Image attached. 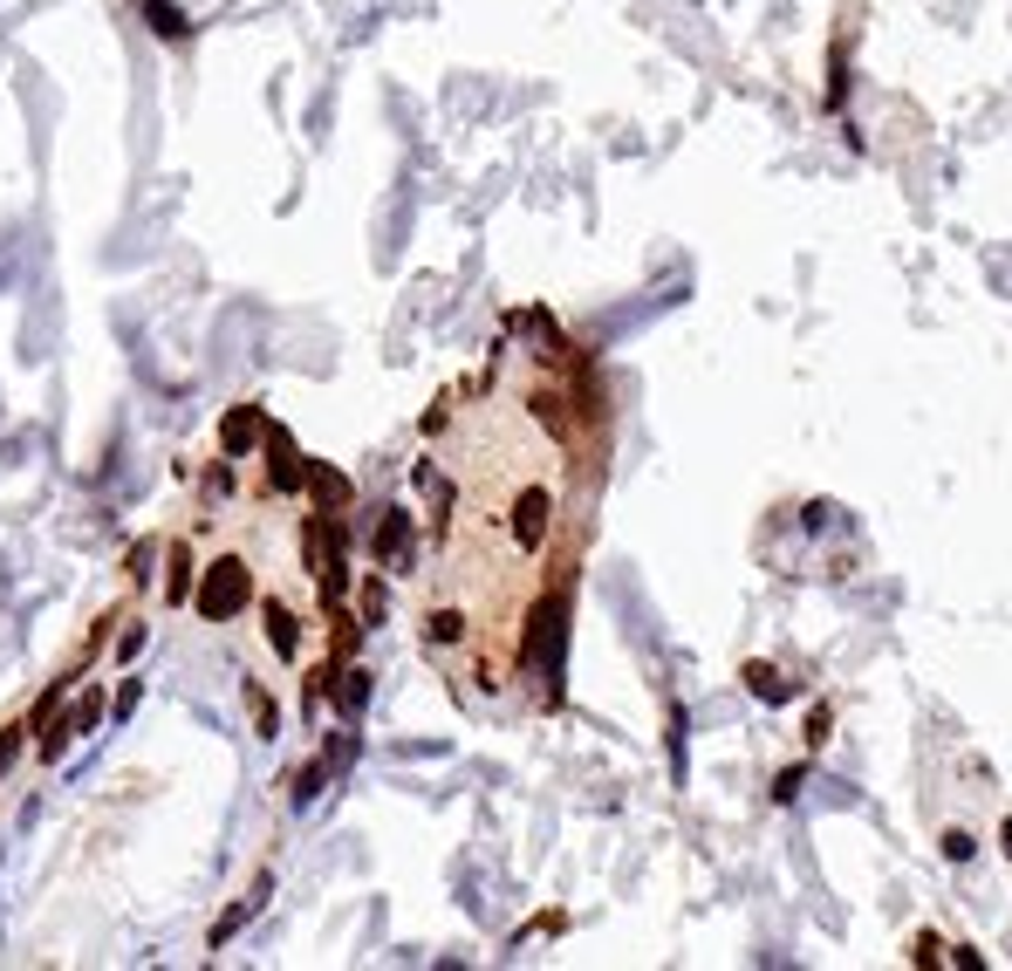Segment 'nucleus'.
Segmentation results:
<instances>
[{
	"label": "nucleus",
	"instance_id": "1",
	"mask_svg": "<svg viewBox=\"0 0 1012 971\" xmlns=\"http://www.w3.org/2000/svg\"><path fill=\"white\" fill-rule=\"evenodd\" d=\"M144 8H151V28H158V35H186V21H178V8H171V0H144Z\"/></svg>",
	"mask_w": 1012,
	"mask_h": 971
},
{
	"label": "nucleus",
	"instance_id": "2",
	"mask_svg": "<svg viewBox=\"0 0 1012 971\" xmlns=\"http://www.w3.org/2000/svg\"><path fill=\"white\" fill-rule=\"evenodd\" d=\"M253 431H261V411L247 404V411H233V418H226V445H247Z\"/></svg>",
	"mask_w": 1012,
	"mask_h": 971
},
{
	"label": "nucleus",
	"instance_id": "3",
	"mask_svg": "<svg viewBox=\"0 0 1012 971\" xmlns=\"http://www.w3.org/2000/svg\"><path fill=\"white\" fill-rule=\"evenodd\" d=\"M746 678H752V692H760L766 705H781V698H787V684H781V678H773V671H766V663H752V671H746Z\"/></svg>",
	"mask_w": 1012,
	"mask_h": 971
},
{
	"label": "nucleus",
	"instance_id": "4",
	"mask_svg": "<svg viewBox=\"0 0 1012 971\" xmlns=\"http://www.w3.org/2000/svg\"><path fill=\"white\" fill-rule=\"evenodd\" d=\"M335 698H343V711H362V698H370V678H362V671H349V684H343Z\"/></svg>",
	"mask_w": 1012,
	"mask_h": 971
},
{
	"label": "nucleus",
	"instance_id": "5",
	"mask_svg": "<svg viewBox=\"0 0 1012 971\" xmlns=\"http://www.w3.org/2000/svg\"><path fill=\"white\" fill-rule=\"evenodd\" d=\"M944 855H951V862H972V835L951 828V835H944Z\"/></svg>",
	"mask_w": 1012,
	"mask_h": 971
},
{
	"label": "nucleus",
	"instance_id": "6",
	"mask_svg": "<svg viewBox=\"0 0 1012 971\" xmlns=\"http://www.w3.org/2000/svg\"><path fill=\"white\" fill-rule=\"evenodd\" d=\"M322 787V766H308V774H295V801H308Z\"/></svg>",
	"mask_w": 1012,
	"mask_h": 971
},
{
	"label": "nucleus",
	"instance_id": "7",
	"mask_svg": "<svg viewBox=\"0 0 1012 971\" xmlns=\"http://www.w3.org/2000/svg\"><path fill=\"white\" fill-rule=\"evenodd\" d=\"M14 732H21V726H8V732H0V766H8V753H14Z\"/></svg>",
	"mask_w": 1012,
	"mask_h": 971
},
{
	"label": "nucleus",
	"instance_id": "8",
	"mask_svg": "<svg viewBox=\"0 0 1012 971\" xmlns=\"http://www.w3.org/2000/svg\"><path fill=\"white\" fill-rule=\"evenodd\" d=\"M999 849H1005V855H1012V822H1005V828H999Z\"/></svg>",
	"mask_w": 1012,
	"mask_h": 971
}]
</instances>
